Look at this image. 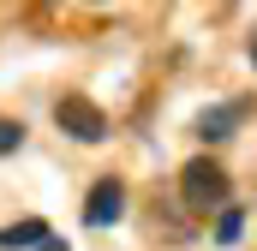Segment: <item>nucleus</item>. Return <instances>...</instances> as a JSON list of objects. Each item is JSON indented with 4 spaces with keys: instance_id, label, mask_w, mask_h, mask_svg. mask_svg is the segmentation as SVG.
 <instances>
[{
    "instance_id": "f257e3e1",
    "label": "nucleus",
    "mask_w": 257,
    "mask_h": 251,
    "mask_svg": "<svg viewBox=\"0 0 257 251\" xmlns=\"http://www.w3.org/2000/svg\"><path fill=\"white\" fill-rule=\"evenodd\" d=\"M227 191H233L227 186V168H221L215 156H197V162L180 168V203H186L192 215H209V209L221 215V209H227Z\"/></svg>"
},
{
    "instance_id": "f03ea898",
    "label": "nucleus",
    "mask_w": 257,
    "mask_h": 251,
    "mask_svg": "<svg viewBox=\"0 0 257 251\" xmlns=\"http://www.w3.org/2000/svg\"><path fill=\"white\" fill-rule=\"evenodd\" d=\"M54 126H60L66 138H78V144H102L108 138V114L90 96H60L54 102Z\"/></svg>"
},
{
    "instance_id": "7ed1b4c3",
    "label": "nucleus",
    "mask_w": 257,
    "mask_h": 251,
    "mask_svg": "<svg viewBox=\"0 0 257 251\" xmlns=\"http://www.w3.org/2000/svg\"><path fill=\"white\" fill-rule=\"evenodd\" d=\"M120 215H126V180L102 174V180L90 186V197H84V221H90V227H114Z\"/></svg>"
},
{
    "instance_id": "20e7f679",
    "label": "nucleus",
    "mask_w": 257,
    "mask_h": 251,
    "mask_svg": "<svg viewBox=\"0 0 257 251\" xmlns=\"http://www.w3.org/2000/svg\"><path fill=\"white\" fill-rule=\"evenodd\" d=\"M245 120V102H215V108H203L192 120V132L203 138V144H221V138H233V126Z\"/></svg>"
},
{
    "instance_id": "39448f33",
    "label": "nucleus",
    "mask_w": 257,
    "mask_h": 251,
    "mask_svg": "<svg viewBox=\"0 0 257 251\" xmlns=\"http://www.w3.org/2000/svg\"><path fill=\"white\" fill-rule=\"evenodd\" d=\"M42 239H48V221L42 215H24V221L0 227V251H36Z\"/></svg>"
},
{
    "instance_id": "423d86ee",
    "label": "nucleus",
    "mask_w": 257,
    "mask_h": 251,
    "mask_svg": "<svg viewBox=\"0 0 257 251\" xmlns=\"http://www.w3.org/2000/svg\"><path fill=\"white\" fill-rule=\"evenodd\" d=\"M239 239H245V209L227 203V209L215 215V245H239Z\"/></svg>"
},
{
    "instance_id": "0eeeda50",
    "label": "nucleus",
    "mask_w": 257,
    "mask_h": 251,
    "mask_svg": "<svg viewBox=\"0 0 257 251\" xmlns=\"http://www.w3.org/2000/svg\"><path fill=\"white\" fill-rule=\"evenodd\" d=\"M12 150H24V126H18V120H0V156H12Z\"/></svg>"
},
{
    "instance_id": "6e6552de",
    "label": "nucleus",
    "mask_w": 257,
    "mask_h": 251,
    "mask_svg": "<svg viewBox=\"0 0 257 251\" xmlns=\"http://www.w3.org/2000/svg\"><path fill=\"white\" fill-rule=\"evenodd\" d=\"M36 251H72V245H66V239H54V233H48V239H42V245H36Z\"/></svg>"
},
{
    "instance_id": "1a4fd4ad",
    "label": "nucleus",
    "mask_w": 257,
    "mask_h": 251,
    "mask_svg": "<svg viewBox=\"0 0 257 251\" xmlns=\"http://www.w3.org/2000/svg\"><path fill=\"white\" fill-rule=\"evenodd\" d=\"M251 66H257V30H251Z\"/></svg>"
}]
</instances>
